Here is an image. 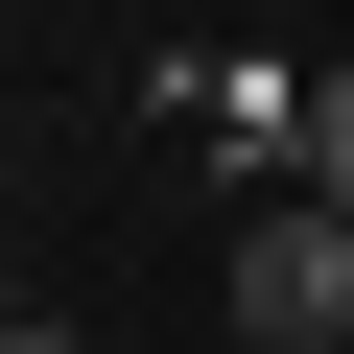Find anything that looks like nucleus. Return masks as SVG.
I'll list each match as a JSON object with an SVG mask.
<instances>
[{
    "label": "nucleus",
    "mask_w": 354,
    "mask_h": 354,
    "mask_svg": "<svg viewBox=\"0 0 354 354\" xmlns=\"http://www.w3.org/2000/svg\"><path fill=\"white\" fill-rule=\"evenodd\" d=\"M236 330H260V354H354V213L283 189V213L236 236Z\"/></svg>",
    "instance_id": "f257e3e1"
},
{
    "label": "nucleus",
    "mask_w": 354,
    "mask_h": 354,
    "mask_svg": "<svg viewBox=\"0 0 354 354\" xmlns=\"http://www.w3.org/2000/svg\"><path fill=\"white\" fill-rule=\"evenodd\" d=\"M307 213H354V71H307Z\"/></svg>",
    "instance_id": "f03ea898"
},
{
    "label": "nucleus",
    "mask_w": 354,
    "mask_h": 354,
    "mask_svg": "<svg viewBox=\"0 0 354 354\" xmlns=\"http://www.w3.org/2000/svg\"><path fill=\"white\" fill-rule=\"evenodd\" d=\"M0 354H71V330H48V307H24V330H0Z\"/></svg>",
    "instance_id": "7ed1b4c3"
},
{
    "label": "nucleus",
    "mask_w": 354,
    "mask_h": 354,
    "mask_svg": "<svg viewBox=\"0 0 354 354\" xmlns=\"http://www.w3.org/2000/svg\"><path fill=\"white\" fill-rule=\"evenodd\" d=\"M0 330H24V307H0Z\"/></svg>",
    "instance_id": "20e7f679"
}]
</instances>
